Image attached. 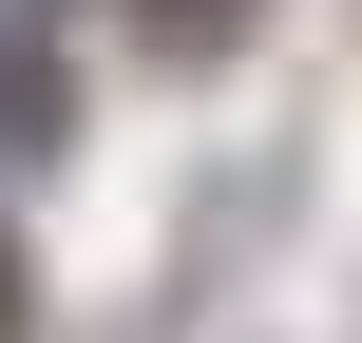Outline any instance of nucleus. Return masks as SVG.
Instances as JSON below:
<instances>
[{
  "mask_svg": "<svg viewBox=\"0 0 362 343\" xmlns=\"http://www.w3.org/2000/svg\"><path fill=\"white\" fill-rule=\"evenodd\" d=\"M0 153H76V76L38 19H0Z\"/></svg>",
  "mask_w": 362,
  "mask_h": 343,
  "instance_id": "1",
  "label": "nucleus"
},
{
  "mask_svg": "<svg viewBox=\"0 0 362 343\" xmlns=\"http://www.w3.org/2000/svg\"><path fill=\"white\" fill-rule=\"evenodd\" d=\"M134 38H153L172 76H210V57H248V38H267V0H134Z\"/></svg>",
  "mask_w": 362,
  "mask_h": 343,
  "instance_id": "2",
  "label": "nucleus"
},
{
  "mask_svg": "<svg viewBox=\"0 0 362 343\" xmlns=\"http://www.w3.org/2000/svg\"><path fill=\"white\" fill-rule=\"evenodd\" d=\"M0 343H38V267H19V229H0Z\"/></svg>",
  "mask_w": 362,
  "mask_h": 343,
  "instance_id": "3",
  "label": "nucleus"
}]
</instances>
